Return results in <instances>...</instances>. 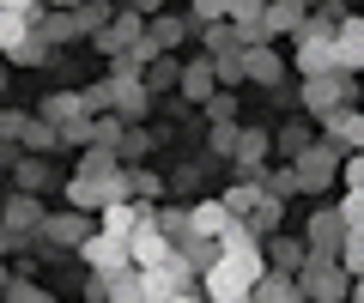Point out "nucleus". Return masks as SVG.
I'll use <instances>...</instances> for the list:
<instances>
[{
    "mask_svg": "<svg viewBox=\"0 0 364 303\" xmlns=\"http://www.w3.org/2000/svg\"><path fill=\"white\" fill-rule=\"evenodd\" d=\"M146 104H152V92L140 85V73H128V79H109V109H116L128 128H140V121H146Z\"/></svg>",
    "mask_w": 364,
    "mask_h": 303,
    "instance_id": "obj_10",
    "label": "nucleus"
},
{
    "mask_svg": "<svg viewBox=\"0 0 364 303\" xmlns=\"http://www.w3.org/2000/svg\"><path fill=\"white\" fill-rule=\"evenodd\" d=\"M176 79H182V67L170 61V55H158V61H146V67H140V85H146L152 97H158V92H176Z\"/></svg>",
    "mask_w": 364,
    "mask_h": 303,
    "instance_id": "obj_25",
    "label": "nucleus"
},
{
    "mask_svg": "<svg viewBox=\"0 0 364 303\" xmlns=\"http://www.w3.org/2000/svg\"><path fill=\"white\" fill-rule=\"evenodd\" d=\"M128 182H134V200H164V176H152V170H128Z\"/></svg>",
    "mask_w": 364,
    "mask_h": 303,
    "instance_id": "obj_36",
    "label": "nucleus"
},
{
    "mask_svg": "<svg viewBox=\"0 0 364 303\" xmlns=\"http://www.w3.org/2000/svg\"><path fill=\"white\" fill-rule=\"evenodd\" d=\"M6 249H25V237H18V231H6V224H0V255Z\"/></svg>",
    "mask_w": 364,
    "mask_h": 303,
    "instance_id": "obj_44",
    "label": "nucleus"
},
{
    "mask_svg": "<svg viewBox=\"0 0 364 303\" xmlns=\"http://www.w3.org/2000/svg\"><path fill=\"white\" fill-rule=\"evenodd\" d=\"M79 255H85V267L97 279H109V273H128V237H109V231H91L85 243H79Z\"/></svg>",
    "mask_w": 364,
    "mask_h": 303,
    "instance_id": "obj_5",
    "label": "nucleus"
},
{
    "mask_svg": "<svg viewBox=\"0 0 364 303\" xmlns=\"http://www.w3.org/2000/svg\"><path fill=\"white\" fill-rule=\"evenodd\" d=\"M352 303H364V279H352Z\"/></svg>",
    "mask_w": 364,
    "mask_h": 303,
    "instance_id": "obj_48",
    "label": "nucleus"
},
{
    "mask_svg": "<svg viewBox=\"0 0 364 303\" xmlns=\"http://www.w3.org/2000/svg\"><path fill=\"white\" fill-rule=\"evenodd\" d=\"M49 6H85V0H49Z\"/></svg>",
    "mask_w": 364,
    "mask_h": 303,
    "instance_id": "obj_49",
    "label": "nucleus"
},
{
    "mask_svg": "<svg viewBox=\"0 0 364 303\" xmlns=\"http://www.w3.org/2000/svg\"><path fill=\"white\" fill-rule=\"evenodd\" d=\"M291 67H298L304 79H322L334 73V31H291Z\"/></svg>",
    "mask_w": 364,
    "mask_h": 303,
    "instance_id": "obj_3",
    "label": "nucleus"
},
{
    "mask_svg": "<svg viewBox=\"0 0 364 303\" xmlns=\"http://www.w3.org/2000/svg\"><path fill=\"white\" fill-rule=\"evenodd\" d=\"M261 249H267V267H279V273H298V267H304V255H310L298 237H267Z\"/></svg>",
    "mask_w": 364,
    "mask_h": 303,
    "instance_id": "obj_23",
    "label": "nucleus"
},
{
    "mask_svg": "<svg viewBox=\"0 0 364 303\" xmlns=\"http://www.w3.org/2000/svg\"><path fill=\"white\" fill-rule=\"evenodd\" d=\"M340 237H346V224H340V212H334V206L310 212V224H304V243H310V255H334V249H340Z\"/></svg>",
    "mask_w": 364,
    "mask_h": 303,
    "instance_id": "obj_13",
    "label": "nucleus"
},
{
    "mask_svg": "<svg viewBox=\"0 0 364 303\" xmlns=\"http://www.w3.org/2000/svg\"><path fill=\"white\" fill-rule=\"evenodd\" d=\"M261 273H267V249L261 243H237V249H225L200 273V291H207V303H243Z\"/></svg>",
    "mask_w": 364,
    "mask_h": 303,
    "instance_id": "obj_1",
    "label": "nucleus"
},
{
    "mask_svg": "<svg viewBox=\"0 0 364 303\" xmlns=\"http://www.w3.org/2000/svg\"><path fill=\"white\" fill-rule=\"evenodd\" d=\"M122 133H128V121L109 109V116H91V145H122Z\"/></svg>",
    "mask_w": 364,
    "mask_h": 303,
    "instance_id": "obj_32",
    "label": "nucleus"
},
{
    "mask_svg": "<svg viewBox=\"0 0 364 303\" xmlns=\"http://www.w3.org/2000/svg\"><path fill=\"white\" fill-rule=\"evenodd\" d=\"M6 303H55L49 291H37V285H25V279H18V285H6Z\"/></svg>",
    "mask_w": 364,
    "mask_h": 303,
    "instance_id": "obj_40",
    "label": "nucleus"
},
{
    "mask_svg": "<svg viewBox=\"0 0 364 303\" xmlns=\"http://www.w3.org/2000/svg\"><path fill=\"white\" fill-rule=\"evenodd\" d=\"M128 6H134V13H146V18H152V13H164V0H128Z\"/></svg>",
    "mask_w": 364,
    "mask_h": 303,
    "instance_id": "obj_45",
    "label": "nucleus"
},
{
    "mask_svg": "<svg viewBox=\"0 0 364 303\" xmlns=\"http://www.w3.org/2000/svg\"><path fill=\"white\" fill-rule=\"evenodd\" d=\"M207 61H213V79H219V85L243 79V55H207Z\"/></svg>",
    "mask_w": 364,
    "mask_h": 303,
    "instance_id": "obj_37",
    "label": "nucleus"
},
{
    "mask_svg": "<svg viewBox=\"0 0 364 303\" xmlns=\"http://www.w3.org/2000/svg\"><path fill=\"white\" fill-rule=\"evenodd\" d=\"M146 145H152V140H146V133H140V128H128V133H122V158H140Z\"/></svg>",
    "mask_w": 364,
    "mask_h": 303,
    "instance_id": "obj_43",
    "label": "nucleus"
},
{
    "mask_svg": "<svg viewBox=\"0 0 364 303\" xmlns=\"http://www.w3.org/2000/svg\"><path fill=\"white\" fill-rule=\"evenodd\" d=\"M0 61H6V67H43V61H49V43H43L37 31H31V37L18 43L13 55H0Z\"/></svg>",
    "mask_w": 364,
    "mask_h": 303,
    "instance_id": "obj_30",
    "label": "nucleus"
},
{
    "mask_svg": "<svg viewBox=\"0 0 364 303\" xmlns=\"http://www.w3.org/2000/svg\"><path fill=\"white\" fill-rule=\"evenodd\" d=\"M176 92L188 97V104H207V97L219 92V79H213V61H188V67H182V79H176Z\"/></svg>",
    "mask_w": 364,
    "mask_h": 303,
    "instance_id": "obj_21",
    "label": "nucleus"
},
{
    "mask_svg": "<svg viewBox=\"0 0 364 303\" xmlns=\"http://www.w3.org/2000/svg\"><path fill=\"white\" fill-rule=\"evenodd\" d=\"M170 303H207V291H200V285H195V291H176Z\"/></svg>",
    "mask_w": 364,
    "mask_h": 303,
    "instance_id": "obj_47",
    "label": "nucleus"
},
{
    "mask_svg": "<svg viewBox=\"0 0 364 303\" xmlns=\"http://www.w3.org/2000/svg\"><path fill=\"white\" fill-rule=\"evenodd\" d=\"M255 303H304V291H298V279L291 273H279V267H267V273L255 279V291H249Z\"/></svg>",
    "mask_w": 364,
    "mask_h": 303,
    "instance_id": "obj_18",
    "label": "nucleus"
},
{
    "mask_svg": "<svg viewBox=\"0 0 364 303\" xmlns=\"http://www.w3.org/2000/svg\"><path fill=\"white\" fill-rule=\"evenodd\" d=\"M0 224H6V231H18V237H37V224H43V200L18 188V194L6 200V212H0Z\"/></svg>",
    "mask_w": 364,
    "mask_h": 303,
    "instance_id": "obj_16",
    "label": "nucleus"
},
{
    "mask_svg": "<svg viewBox=\"0 0 364 303\" xmlns=\"http://www.w3.org/2000/svg\"><path fill=\"white\" fill-rule=\"evenodd\" d=\"M0 164H18V140H0Z\"/></svg>",
    "mask_w": 364,
    "mask_h": 303,
    "instance_id": "obj_46",
    "label": "nucleus"
},
{
    "mask_svg": "<svg viewBox=\"0 0 364 303\" xmlns=\"http://www.w3.org/2000/svg\"><path fill=\"white\" fill-rule=\"evenodd\" d=\"M0 85H6V67H0Z\"/></svg>",
    "mask_w": 364,
    "mask_h": 303,
    "instance_id": "obj_50",
    "label": "nucleus"
},
{
    "mask_svg": "<svg viewBox=\"0 0 364 303\" xmlns=\"http://www.w3.org/2000/svg\"><path fill=\"white\" fill-rule=\"evenodd\" d=\"M334 170H340V152H334L328 140H310L298 158H291V176H298V188H328V182H334Z\"/></svg>",
    "mask_w": 364,
    "mask_h": 303,
    "instance_id": "obj_6",
    "label": "nucleus"
},
{
    "mask_svg": "<svg viewBox=\"0 0 364 303\" xmlns=\"http://www.w3.org/2000/svg\"><path fill=\"white\" fill-rule=\"evenodd\" d=\"M37 121H49V128H67V121H85V97L79 92H55L37 104Z\"/></svg>",
    "mask_w": 364,
    "mask_h": 303,
    "instance_id": "obj_19",
    "label": "nucleus"
},
{
    "mask_svg": "<svg viewBox=\"0 0 364 303\" xmlns=\"http://www.w3.org/2000/svg\"><path fill=\"white\" fill-rule=\"evenodd\" d=\"M334 67L340 73H364V13H346L334 25Z\"/></svg>",
    "mask_w": 364,
    "mask_h": 303,
    "instance_id": "obj_8",
    "label": "nucleus"
},
{
    "mask_svg": "<svg viewBox=\"0 0 364 303\" xmlns=\"http://www.w3.org/2000/svg\"><path fill=\"white\" fill-rule=\"evenodd\" d=\"M213 152H219V158H231V152H237V128H231V121L213 128Z\"/></svg>",
    "mask_w": 364,
    "mask_h": 303,
    "instance_id": "obj_41",
    "label": "nucleus"
},
{
    "mask_svg": "<svg viewBox=\"0 0 364 303\" xmlns=\"http://www.w3.org/2000/svg\"><path fill=\"white\" fill-rule=\"evenodd\" d=\"M109 170H122L116 145H91L85 158H79V176H109Z\"/></svg>",
    "mask_w": 364,
    "mask_h": 303,
    "instance_id": "obj_31",
    "label": "nucleus"
},
{
    "mask_svg": "<svg viewBox=\"0 0 364 303\" xmlns=\"http://www.w3.org/2000/svg\"><path fill=\"white\" fill-rule=\"evenodd\" d=\"M225 0H188V25H219Z\"/></svg>",
    "mask_w": 364,
    "mask_h": 303,
    "instance_id": "obj_38",
    "label": "nucleus"
},
{
    "mask_svg": "<svg viewBox=\"0 0 364 303\" xmlns=\"http://www.w3.org/2000/svg\"><path fill=\"white\" fill-rule=\"evenodd\" d=\"M334 261L346 267L352 279H364V231H346V237H340V249H334Z\"/></svg>",
    "mask_w": 364,
    "mask_h": 303,
    "instance_id": "obj_29",
    "label": "nucleus"
},
{
    "mask_svg": "<svg viewBox=\"0 0 364 303\" xmlns=\"http://www.w3.org/2000/svg\"><path fill=\"white\" fill-rule=\"evenodd\" d=\"M207 116H213V121H231V116H237V104H231L225 92H213V97H207Z\"/></svg>",
    "mask_w": 364,
    "mask_h": 303,
    "instance_id": "obj_42",
    "label": "nucleus"
},
{
    "mask_svg": "<svg viewBox=\"0 0 364 303\" xmlns=\"http://www.w3.org/2000/svg\"><path fill=\"white\" fill-rule=\"evenodd\" d=\"M140 37H146V13H134V6H128V13H109V25H104V31H91V43H97L104 55L134 49Z\"/></svg>",
    "mask_w": 364,
    "mask_h": 303,
    "instance_id": "obj_7",
    "label": "nucleus"
},
{
    "mask_svg": "<svg viewBox=\"0 0 364 303\" xmlns=\"http://www.w3.org/2000/svg\"><path fill=\"white\" fill-rule=\"evenodd\" d=\"M334 176H340V182H346V188H364V152H346Z\"/></svg>",
    "mask_w": 364,
    "mask_h": 303,
    "instance_id": "obj_39",
    "label": "nucleus"
},
{
    "mask_svg": "<svg viewBox=\"0 0 364 303\" xmlns=\"http://www.w3.org/2000/svg\"><path fill=\"white\" fill-rule=\"evenodd\" d=\"M31 31H37V25H31V13H13V6H0V55H13L18 43L31 37Z\"/></svg>",
    "mask_w": 364,
    "mask_h": 303,
    "instance_id": "obj_26",
    "label": "nucleus"
},
{
    "mask_svg": "<svg viewBox=\"0 0 364 303\" xmlns=\"http://www.w3.org/2000/svg\"><path fill=\"white\" fill-rule=\"evenodd\" d=\"M334 212H340L346 231H364V188H346V194L334 200Z\"/></svg>",
    "mask_w": 364,
    "mask_h": 303,
    "instance_id": "obj_33",
    "label": "nucleus"
},
{
    "mask_svg": "<svg viewBox=\"0 0 364 303\" xmlns=\"http://www.w3.org/2000/svg\"><path fill=\"white\" fill-rule=\"evenodd\" d=\"M67 206L73 212H97L104 206V176H73V182H67Z\"/></svg>",
    "mask_w": 364,
    "mask_h": 303,
    "instance_id": "obj_24",
    "label": "nucleus"
},
{
    "mask_svg": "<svg viewBox=\"0 0 364 303\" xmlns=\"http://www.w3.org/2000/svg\"><path fill=\"white\" fill-rule=\"evenodd\" d=\"M85 237H91L85 212H43V224H37V243H67V249H79Z\"/></svg>",
    "mask_w": 364,
    "mask_h": 303,
    "instance_id": "obj_12",
    "label": "nucleus"
},
{
    "mask_svg": "<svg viewBox=\"0 0 364 303\" xmlns=\"http://www.w3.org/2000/svg\"><path fill=\"white\" fill-rule=\"evenodd\" d=\"M25 145H31V152H55V145H61V133H55L49 121H37V116H31V128H25Z\"/></svg>",
    "mask_w": 364,
    "mask_h": 303,
    "instance_id": "obj_35",
    "label": "nucleus"
},
{
    "mask_svg": "<svg viewBox=\"0 0 364 303\" xmlns=\"http://www.w3.org/2000/svg\"><path fill=\"white\" fill-rule=\"evenodd\" d=\"M13 176H18V188H25V194H37V188L49 182V164H43V158H18Z\"/></svg>",
    "mask_w": 364,
    "mask_h": 303,
    "instance_id": "obj_34",
    "label": "nucleus"
},
{
    "mask_svg": "<svg viewBox=\"0 0 364 303\" xmlns=\"http://www.w3.org/2000/svg\"><path fill=\"white\" fill-rule=\"evenodd\" d=\"M182 37H188V18H176V13H152L146 18V43H152L158 55L182 49Z\"/></svg>",
    "mask_w": 364,
    "mask_h": 303,
    "instance_id": "obj_17",
    "label": "nucleus"
},
{
    "mask_svg": "<svg viewBox=\"0 0 364 303\" xmlns=\"http://www.w3.org/2000/svg\"><path fill=\"white\" fill-rule=\"evenodd\" d=\"M352 97H358V85H352V73H322V79H304V104H310V116H334V109H352Z\"/></svg>",
    "mask_w": 364,
    "mask_h": 303,
    "instance_id": "obj_4",
    "label": "nucleus"
},
{
    "mask_svg": "<svg viewBox=\"0 0 364 303\" xmlns=\"http://www.w3.org/2000/svg\"><path fill=\"white\" fill-rule=\"evenodd\" d=\"M255 194H261V176H243V182H231V188H225V212H231V219H249Z\"/></svg>",
    "mask_w": 364,
    "mask_h": 303,
    "instance_id": "obj_27",
    "label": "nucleus"
},
{
    "mask_svg": "<svg viewBox=\"0 0 364 303\" xmlns=\"http://www.w3.org/2000/svg\"><path fill=\"white\" fill-rule=\"evenodd\" d=\"M170 249H176V243H170L164 231H158V219H146V224H134V237H128V261L140 267V273H146V267H158V261H164Z\"/></svg>",
    "mask_w": 364,
    "mask_h": 303,
    "instance_id": "obj_9",
    "label": "nucleus"
},
{
    "mask_svg": "<svg viewBox=\"0 0 364 303\" xmlns=\"http://www.w3.org/2000/svg\"><path fill=\"white\" fill-rule=\"evenodd\" d=\"M286 55H279V49H273V43H249V49H243V79H255V85H279V79H286Z\"/></svg>",
    "mask_w": 364,
    "mask_h": 303,
    "instance_id": "obj_11",
    "label": "nucleus"
},
{
    "mask_svg": "<svg viewBox=\"0 0 364 303\" xmlns=\"http://www.w3.org/2000/svg\"><path fill=\"white\" fill-rule=\"evenodd\" d=\"M243 303H255V297H243Z\"/></svg>",
    "mask_w": 364,
    "mask_h": 303,
    "instance_id": "obj_51",
    "label": "nucleus"
},
{
    "mask_svg": "<svg viewBox=\"0 0 364 303\" xmlns=\"http://www.w3.org/2000/svg\"><path fill=\"white\" fill-rule=\"evenodd\" d=\"M267 145H273V133L267 128H237V170L243 176H261V164H267Z\"/></svg>",
    "mask_w": 364,
    "mask_h": 303,
    "instance_id": "obj_15",
    "label": "nucleus"
},
{
    "mask_svg": "<svg viewBox=\"0 0 364 303\" xmlns=\"http://www.w3.org/2000/svg\"><path fill=\"white\" fill-rule=\"evenodd\" d=\"M225 224H231L225 200H195V206H188V231H195V237H225Z\"/></svg>",
    "mask_w": 364,
    "mask_h": 303,
    "instance_id": "obj_22",
    "label": "nucleus"
},
{
    "mask_svg": "<svg viewBox=\"0 0 364 303\" xmlns=\"http://www.w3.org/2000/svg\"><path fill=\"white\" fill-rule=\"evenodd\" d=\"M200 31H207V55H243V31L237 25L219 18V25H200Z\"/></svg>",
    "mask_w": 364,
    "mask_h": 303,
    "instance_id": "obj_28",
    "label": "nucleus"
},
{
    "mask_svg": "<svg viewBox=\"0 0 364 303\" xmlns=\"http://www.w3.org/2000/svg\"><path fill=\"white\" fill-rule=\"evenodd\" d=\"M328 145H334L340 158L346 152H364V109H334L328 116Z\"/></svg>",
    "mask_w": 364,
    "mask_h": 303,
    "instance_id": "obj_14",
    "label": "nucleus"
},
{
    "mask_svg": "<svg viewBox=\"0 0 364 303\" xmlns=\"http://www.w3.org/2000/svg\"><path fill=\"white\" fill-rule=\"evenodd\" d=\"M279 219H286V194H267V188H261L255 194V206H249V231H255V237H273V231H279Z\"/></svg>",
    "mask_w": 364,
    "mask_h": 303,
    "instance_id": "obj_20",
    "label": "nucleus"
},
{
    "mask_svg": "<svg viewBox=\"0 0 364 303\" xmlns=\"http://www.w3.org/2000/svg\"><path fill=\"white\" fill-rule=\"evenodd\" d=\"M291 279H298L304 303H346L352 297V273L334 261V255H304V267Z\"/></svg>",
    "mask_w": 364,
    "mask_h": 303,
    "instance_id": "obj_2",
    "label": "nucleus"
}]
</instances>
